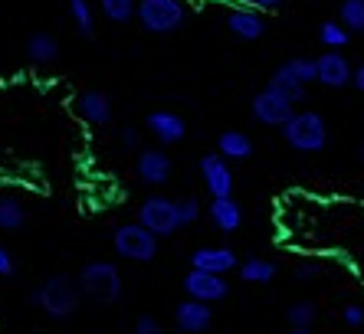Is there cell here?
<instances>
[{
  "label": "cell",
  "mask_w": 364,
  "mask_h": 334,
  "mask_svg": "<svg viewBox=\"0 0 364 334\" xmlns=\"http://www.w3.org/2000/svg\"><path fill=\"white\" fill-rule=\"evenodd\" d=\"M99 10L109 23H132L138 17V0H99Z\"/></svg>",
  "instance_id": "cell-23"
},
{
  "label": "cell",
  "mask_w": 364,
  "mask_h": 334,
  "mask_svg": "<svg viewBox=\"0 0 364 334\" xmlns=\"http://www.w3.org/2000/svg\"><path fill=\"white\" fill-rule=\"evenodd\" d=\"M69 17H73V26H76L79 36H89L95 33V10L89 0H69Z\"/></svg>",
  "instance_id": "cell-24"
},
{
  "label": "cell",
  "mask_w": 364,
  "mask_h": 334,
  "mask_svg": "<svg viewBox=\"0 0 364 334\" xmlns=\"http://www.w3.org/2000/svg\"><path fill=\"white\" fill-rule=\"evenodd\" d=\"M282 334H312L309 328H289V331H282Z\"/></svg>",
  "instance_id": "cell-36"
},
{
  "label": "cell",
  "mask_w": 364,
  "mask_h": 334,
  "mask_svg": "<svg viewBox=\"0 0 364 334\" xmlns=\"http://www.w3.org/2000/svg\"><path fill=\"white\" fill-rule=\"evenodd\" d=\"M135 171H138V181H141V184L164 187L171 177H174V161L168 158L164 148H144V151H138Z\"/></svg>",
  "instance_id": "cell-9"
},
{
  "label": "cell",
  "mask_w": 364,
  "mask_h": 334,
  "mask_svg": "<svg viewBox=\"0 0 364 334\" xmlns=\"http://www.w3.org/2000/svg\"><path fill=\"white\" fill-rule=\"evenodd\" d=\"M276 262L272 259H259V256H250V259H243L240 262V279L243 282H250V285H266V282H272L276 279Z\"/></svg>",
  "instance_id": "cell-21"
},
{
  "label": "cell",
  "mask_w": 364,
  "mask_h": 334,
  "mask_svg": "<svg viewBox=\"0 0 364 334\" xmlns=\"http://www.w3.org/2000/svg\"><path fill=\"white\" fill-rule=\"evenodd\" d=\"M358 161H361V164H364V144H361V148H358Z\"/></svg>",
  "instance_id": "cell-37"
},
{
  "label": "cell",
  "mask_w": 364,
  "mask_h": 334,
  "mask_svg": "<svg viewBox=\"0 0 364 334\" xmlns=\"http://www.w3.org/2000/svg\"><path fill=\"white\" fill-rule=\"evenodd\" d=\"M184 292L187 298L203 301V305H213V301H223L230 295V285L223 276H210V272H197L191 269L184 276Z\"/></svg>",
  "instance_id": "cell-12"
},
{
  "label": "cell",
  "mask_w": 364,
  "mask_h": 334,
  "mask_svg": "<svg viewBox=\"0 0 364 334\" xmlns=\"http://www.w3.org/2000/svg\"><path fill=\"white\" fill-rule=\"evenodd\" d=\"M197 167H200V181L213 200H217V197H233V171H230L227 158H220L217 151H210V154H203Z\"/></svg>",
  "instance_id": "cell-10"
},
{
  "label": "cell",
  "mask_w": 364,
  "mask_h": 334,
  "mask_svg": "<svg viewBox=\"0 0 364 334\" xmlns=\"http://www.w3.org/2000/svg\"><path fill=\"white\" fill-rule=\"evenodd\" d=\"M17 276V259H14V252L0 242V279H14Z\"/></svg>",
  "instance_id": "cell-30"
},
{
  "label": "cell",
  "mask_w": 364,
  "mask_h": 334,
  "mask_svg": "<svg viewBox=\"0 0 364 334\" xmlns=\"http://www.w3.org/2000/svg\"><path fill=\"white\" fill-rule=\"evenodd\" d=\"M217 154L227 161H246L253 154V141H250V134L243 131H223L217 138Z\"/></svg>",
  "instance_id": "cell-20"
},
{
  "label": "cell",
  "mask_w": 364,
  "mask_h": 334,
  "mask_svg": "<svg viewBox=\"0 0 364 334\" xmlns=\"http://www.w3.org/2000/svg\"><path fill=\"white\" fill-rule=\"evenodd\" d=\"M76 115L82 118L85 125L105 128V125H112L115 109H112V102H109L105 92H99V89H85V92H79V99H76Z\"/></svg>",
  "instance_id": "cell-15"
},
{
  "label": "cell",
  "mask_w": 364,
  "mask_h": 334,
  "mask_svg": "<svg viewBox=\"0 0 364 334\" xmlns=\"http://www.w3.org/2000/svg\"><path fill=\"white\" fill-rule=\"evenodd\" d=\"M138 223L144 230H151L158 239L164 236H174L181 230V213H178V200H171V197H161V193H154L148 200L138 207Z\"/></svg>",
  "instance_id": "cell-7"
},
{
  "label": "cell",
  "mask_w": 364,
  "mask_h": 334,
  "mask_svg": "<svg viewBox=\"0 0 364 334\" xmlns=\"http://www.w3.org/2000/svg\"><path fill=\"white\" fill-rule=\"evenodd\" d=\"M338 20L348 33H364V0H345L338 7Z\"/></svg>",
  "instance_id": "cell-26"
},
{
  "label": "cell",
  "mask_w": 364,
  "mask_h": 334,
  "mask_svg": "<svg viewBox=\"0 0 364 334\" xmlns=\"http://www.w3.org/2000/svg\"><path fill=\"white\" fill-rule=\"evenodd\" d=\"M23 53H26V59H30L33 66H50V63H56V59H60V43L53 40V33L36 30V33L26 36Z\"/></svg>",
  "instance_id": "cell-19"
},
{
  "label": "cell",
  "mask_w": 364,
  "mask_h": 334,
  "mask_svg": "<svg viewBox=\"0 0 364 334\" xmlns=\"http://www.w3.org/2000/svg\"><path fill=\"white\" fill-rule=\"evenodd\" d=\"M279 131L289 148L299 154H318L328 148V122L318 112H296Z\"/></svg>",
  "instance_id": "cell-2"
},
{
  "label": "cell",
  "mask_w": 364,
  "mask_h": 334,
  "mask_svg": "<svg viewBox=\"0 0 364 334\" xmlns=\"http://www.w3.org/2000/svg\"><path fill=\"white\" fill-rule=\"evenodd\" d=\"M112 242H115V252L122 259L138 262V266H144V262H151L158 256V236L151 230H144L138 220L135 223H122L112 236Z\"/></svg>",
  "instance_id": "cell-5"
},
{
  "label": "cell",
  "mask_w": 364,
  "mask_h": 334,
  "mask_svg": "<svg viewBox=\"0 0 364 334\" xmlns=\"http://www.w3.org/2000/svg\"><path fill=\"white\" fill-rule=\"evenodd\" d=\"M250 115H253L256 125H263V128H282L289 118L296 115V105H292V99H289L282 89H276V85L269 82L266 89H259V92L253 95Z\"/></svg>",
  "instance_id": "cell-6"
},
{
  "label": "cell",
  "mask_w": 364,
  "mask_h": 334,
  "mask_svg": "<svg viewBox=\"0 0 364 334\" xmlns=\"http://www.w3.org/2000/svg\"><path fill=\"white\" fill-rule=\"evenodd\" d=\"M341 321H345L348 328H361L364 325V308L361 305H345V308H341Z\"/></svg>",
  "instance_id": "cell-31"
},
{
  "label": "cell",
  "mask_w": 364,
  "mask_h": 334,
  "mask_svg": "<svg viewBox=\"0 0 364 334\" xmlns=\"http://www.w3.org/2000/svg\"><path fill=\"white\" fill-rule=\"evenodd\" d=\"M138 128L135 125H128V128H122V148H128V151H135L138 148Z\"/></svg>",
  "instance_id": "cell-34"
},
{
  "label": "cell",
  "mask_w": 364,
  "mask_h": 334,
  "mask_svg": "<svg viewBox=\"0 0 364 334\" xmlns=\"http://www.w3.org/2000/svg\"><path fill=\"white\" fill-rule=\"evenodd\" d=\"M191 269L210 272V276H227V272L240 269V259L230 246H203V249H197L191 256Z\"/></svg>",
  "instance_id": "cell-14"
},
{
  "label": "cell",
  "mask_w": 364,
  "mask_h": 334,
  "mask_svg": "<svg viewBox=\"0 0 364 334\" xmlns=\"http://www.w3.org/2000/svg\"><path fill=\"white\" fill-rule=\"evenodd\" d=\"M355 79V66L341 56V50H325L315 59V82H322L325 89H345Z\"/></svg>",
  "instance_id": "cell-11"
},
{
  "label": "cell",
  "mask_w": 364,
  "mask_h": 334,
  "mask_svg": "<svg viewBox=\"0 0 364 334\" xmlns=\"http://www.w3.org/2000/svg\"><path fill=\"white\" fill-rule=\"evenodd\" d=\"M309 82H315V59H305V56L286 59V63L272 72V85L282 89V92L292 99V105L309 99Z\"/></svg>",
  "instance_id": "cell-8"
},
{
  "label": "cell",
  "mask_w": 364,
  "mask_h": 334,
  "mask_svg": "<svg viewBox=\"0 0 364 334\" xmlns=\"http://www.w3.org/2000/svg\"><path fill=\"white\" fill-rule=\"evenodd\" d=\"M174 325L184 334H203V331H210V325H213V311H210V305H203V301L184 298L178 308H174Z\"/></svg>",
  "instance_id": "cell-16"
},
{
  "label": "cell",
  "mask_w": 364,
  "mask_h": 334,
  "mask_svg": "<svg viewBox=\"0 0 364 334\" xmlns=\"http://www.w3.org/2000/svg\"><path fill=\"white\" fill-rule=\"evenodd\" d=\"M144 128H148V134L158 138L161 144H178V141H184V134H187V122L178 115V112H171V109L148 112Z\"/></svg>",
  "instance_id": "cell-13"
},
{
  "label": "cell",
  "mask_w": 364,
  "mask_h": 334,
  "mask_svg": "<svg viewBox=\"0 0 364 334\" xmlns=\"http://www.w3.org/2000/svg\"><path fill=\"white\" fill-rule=\"evenodd\" d=\"M187 20L184 0H138V23L151 36L178 33Z\"/></svg>",
  "instance_id": "cell-4"
},
{
  "label": "cell",
  "mask_w": 364,
  "mask_h": 334,
  "mask_svg": "<svg viewBox=\"0 0 364 334\" xmlns=\"http://www.w3.org/2000/svg\"><path fill=\"white\" fill-rule=\"evenodd\" d=\"M318 40H322L325 50H341V46H348L351 33L341 26V20H325V23L318 26Z\"/></svg>",
  "instance_id": "cell-27"
},
{
  "label": "cell",
  "mask_w": 364,
  "mask_h": 334,
  "mask_svg": "<svg viewBox=\"0 0 364 334\" xmlns=\"http://www.w3.org/2000/svg\"><path fill=\"white\" fill-rule=\"evenodd\" d=\"M227 30L237 36V40L253 43V40H259V36L266 33V20H263V14H259V10L237 7V10H230V14H227Z\"/></svg>",
  "instance_id": "cell-17"
},
{
  "label": "cell",
  "mask_w": 364,
  "mask_h": 334,
  "mask_svg": "<svg viewBox=\"0 0 364 334\" xmlns=\"http://www.w3.org/2000/svg\"><path fill=\"white\" fill-rule=\"evenodd\" d=\"M178 213H181V226H191V223H197L200 213H207V210H203L194 197H184V200H178Z\"/></svg>",
  "instance_id": "cell-28"
},
{
  "label": "cell",
  "mask_w": 364,
  "mask_h": 334,
  "mask_svg": "<svg viewBox=\"0 0 364 334\" xmlns=\"http://www.w3.org/2000/svg\"><path fill=\"white\" fill-rule=\"evenodd\" d=\"M26 226V207L17 197H0V233H17Z\"/></svg>",
  "instance_id": "cell-22"
},
{
  "label": "cell",
  "mask_w": 364,
  "mask_h": 334,
  "mask_svg": "<svg viewBox=\"0 0 364 334\" xmlns=\"http://www.w3.org/2000/svg\"><path fill=\"white\" fill-rule=\"evenodd\" d=\"M237 4L250 10H259V14H269V10H279L286 0H237Z\"/></svg>",
  "instance_id": "cell-32"
},
{
  "label": "cell",
  "mask_w": 364,
  "mask_h": 334,
  "mask_svg": "<svg viewBox=\"0 0 364 334\" xmlns=\"http://www.w3.org/2000/svg\"><path fill=\"white\" fill-rule=\"evenodd\" d=\"M351 85H355L358 92H364V63L355 69V79H351Z\"/></svg>",
  "instance_id": "cell-35"
},
{
  "label": "cell",
  "mask_w": 364,
  "mask_h": 334,
  "mask_svg": "<svg viewBox=\"0 0 364 334\" xmlns=\"http://www.w3.org/2000/svg\"><path fill=\"white\" fill-rule=\"evenodd\" d=\"M79 289H82V298L95 301V305H115L125 292V282H122L119 266L95 259L79 272Z\"/></svg>",
  "instance_id": "cell-3"
},
{
  "label": "cell",
  "mask_w": 364,
  "mask_h": 334,
  "mask_svg": "<svg viewBox=\"0 0 364 334\" xmlns=\"http://www.w3.org/2000/svg\"><path fill=\"white\" fill-rule=\"evenodd\" d=\"M30 301L53 321H66L79 311V301H82V289H79L76 279L69 276H50L43 279L30 292Z\"/></svg>",
  "instance_id": "cell-1"
},
{
  "label": "cell",
  "mask_w": 364,
  "mask_h": 334,
  "mask_svg": "<svg viewBox=\"0 0 364 334\" xmlns=\"http://www.w3.org/2000/svg\"><path fill=\"white\" fill-rule=\"evenodd\" d=\"M315 318H318V308H315V301H292V305L286 308L289 328H309V331H312Z\"/></svg>",
  "instance_id": "cell-25"
},
{
  "label": "cell",
  "mask_w": 364,
  "mask_h": 334,
  "mask_svg": "<svg viewBox=\"0 0 364 334\" xmlns=\"http://www.w3.org/2000/svg\"><path fill=\"white\" fill-rule=\"evenodd\" d=\"M318 272H322V266H318V262H302V266L296 269V279H299V282H309V279H315Z\"/></svg>",
  "instance_id": "cell-33"
},
{
  "label": "cell",
  "mask_w": 364,
  "mask_h": 334,
  "mask_svg": "<svg viewBox=\"0 0 364 334\" xmlns=\"http://www.w3.org/2000/svg\"><path fill=\"white\" fill-rule=\"evenodd\" d=\"M207 217H210V226L220 230V233H237L243 226V207H240L233 197H217L207 207Z\"/></svg>",
  "instance_id": "cell-18"
},
{
  "label": "cell",
  "mask_w": 364,
  "mask_h": 334,
  "mask_svg": "<svg viewBox=\"0 0 364 334\" xmlns=\"http://www.w3.org/2000/svg\"><path fill=\"white\" fill-rule=\"evenodd\" d=\"M132 334H164V328H161V321H158L154 315H138Z\"/></svg>",
  "instance_id": "cell-29"
}]
</instances>
